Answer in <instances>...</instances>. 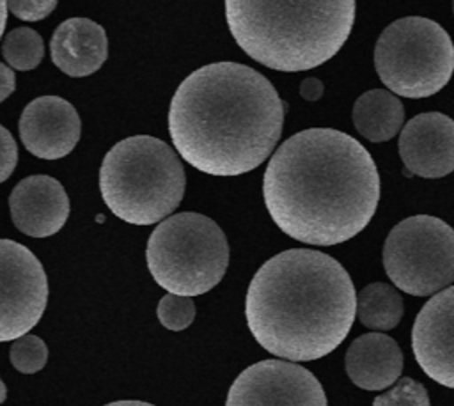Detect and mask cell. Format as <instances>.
<instances>
[{
  "instance_id": "cell-1",
  "label": "cell",
  "mask_w": 454,
  "mask_h": 406,
  "mask_svg": "<svg viewBox=\"0 0 454 406\" xmlns=\"http://www.w3.org/2000/svg\"><path fill=\"white\" fill-rule=\"evenodd\" d=\"M266 209L289 238L330 246L362 232L380 200L367 149L344 131L303 129L273 152L262 177Z\"/></svg>"
},
{
  "instance_id": "cell-2",
  "label": "cell",
  "mask_w": 454,
  "mask_h": 406,
  "mask_svg": "<svg viewBox=\"0 0 454 406\" xmlns=\"http://www.w3.org/2000/svg\"><path fill=\"white\" fill-rule=\"evenodd\" d=\"M286 105L259 71L215 62L188 74L174 92L168 133L193 168L239 176L257 168L275 149Z\"/></svg>"
},
{
  "instance_id": "cell-3",
  "label": "cell",
  "mask_w": 454,
  "mask_h": 406,
  "mask_svg": "<svg viewBox=\"0 0 454 406\" xmlns=\"http://www.w3.org/2000/svg\"><path fill=\"white\" fill-rule=\"evenodd\" d=\"M356 314L355 285L339 261L310 248L268 259L254 275L245 317L254 339L291 362L326 356L348 337Z\"/></svg>"
},
{
  "instance_id": "cell-4",
  "label": "cell",
  "mask_w": 454,
  "mask_h": 406,
  "mask_svg": "<svg viewBox=\"0 0 454 406\" xmlns=\"http://www.w3.org/2000/svg\"><path fill=\"white\" fill-rule=\"evenodd\" d=\"M356 4L225 2V18L238 46L277 71H307L330 60L346 43Z\"/></svg>"
},
{
  "instance_id": "cell-5",
  "label": "cell",
  "mask_w": 454,
  "mask_h": 406,
  "mask_svg": "<svg viewBox=\"0 0 454 406\" xmlns=\"http://www.w3.org/2000/svg\"><path fill=\"white\" fill-rule=\"evenodd\" d=\"M184 168L160 138L135 135L103 158L99 190L106 207L133 225H153L170 215L184 195Z\"/></svg>"
},
{
  "instance_id": "cell-6",
  "label": "cell",
  "mask_w": 454,
  "mask_h": 406,
  "mask_svg": "<svg viewBox=\"0 0 454 406\" xmlns=\"http://www.w3.org/2000/svg\"><path fill=\"white\" fill-rule=\"evenodd\" d=\"M145 261L154 282L168 294L199 296L223 278L229 243L211 218L200 213H177L153 230Z\"/></svg>"
},
{
  "instance_id": "cell-7",
  "label": "cell",
  "mask_w": 454,
  "mask_h": 406,
  "mask_svg": "<svg viewBox=\"0 0 454 406\" xmlns=\"http://www.w3.org/2000/svg\"><path fill=\"white\" fill-rule=\"evenodd\" d=\"M374 67L392 94L427 98L443 89L454 73V43L433 20L401 18L380 34Z\"/></svg>"
},
{
  "instance_id": "cell-8",
  "label": "cell",
  "mask_w": 454,
  "mask_h": 406,
  "mask_svg": "<svg viewBox=\"0 0 454 406\" xmlns=\"http://www.w3.org/2000/svg\"><path fill=\"white\" fill-rule=\"evenodd\" d=\"M381 257L397 289L436 294L454 282V229L429 215L404 218L388 232Z\"/></svg>"
},
{
  "instance_id": "cell-9",
  "label": "cell",
  "mask_w": 454,
  "mask_h": 406,
  "mask_svg": "<svg viewBox=\"0 0 454 406\" xmlns=\"http://www.w3.org/2000/svg\"><path fill=\"white\" fill-rule=\"evenodd\" d=\"M46 301L41 261L25 245L0 238V342L27 335L43 317Z\"/></svg>"
},
{
  "instance_id": "cell-10",
  "label": "cell",
  "mask_w": 454,
  "mask_h": 406,
  "mask_svg": "<svg viewBox=\"0 0 454 406\" xmlns=\"http://www.w3.org/2000/svg\"><path fill=\"white\" fill-rule=\"evenodd\" d=\"M225 406H328L317 378L284 360H261L231 385Z\"/></svg>"
},
{
  "instance_id": "cell-11",
  "label": "cell",
  "mask_w": 454,
  "mask_h": 406,
  "mask_svg": "<svg viewBox=\"0 0 454 406\" xmlns=\"http://www.w3.org/2000/svg\"><path fill=\"white\" fill-rule=\"evenodd\" d=\"M411 349L426 376L454 388V285L420 308L411 328Z\"/></svg>"
},
{
  "instance_id": "cell-12",
  "label": "cell",
  "mask_w": 454,
  "mask_h": 406,
  "mask_svg": "<svg viewBox=\"0 0 454 406\" xmlns=\"http://www.w3.org/2000/svg\"><path fill=\"white\" fill-rule=\"evenodd\" d=\"M18 129L30 154L41 160H59L78 144L82 121L74 106L64 98L41 96L25 106Z\"/></svg>"
},
{
  "instance_id": "cell-13",
  "label": "cell",
  "mask_w": 454,
  "mask_h": 406,
  "mask_svg": "<svg viewBox=\"0 0 454 406\" xmlns=\"http://www.w3.org/2000/svg\"><path fill=\"white\" fill-rule=\"evenodd\" d=\"M404 167L420 177L436 179L454 170V121L440 112L410 119L399 137Z\"/></svg>"
},
{
  "instance_id": "cell-14",
  "label": "cell",
  "mask_w": 454,
  "mask_h": 406,
  "mask_svg": "<svg viewBox=\"0 0 454 406\" xmlns=\"http://www.w3.org/2000/svg\"><path fill=\"white\" fill-rule=\"evenodd\" d=\"M9 209L18 230L32 238H48L64 227L69 197L55 177L28 176L12 188Z\"/></svg>"
},
{
  "instance_id": "cell-15",
  "label": "cell",
  "mask_w": 454,
  "mask_h": 406,
  "mask_svg": "<svg viewBox=\"0 0 454 406\" xmlns=\"http://www.w3.org/2000/svg\"><path fill=\"white\" fill-rule=\"evenodd\" d=\"M50 53L53 64L67 76H89L108 57L105 28L87 18H69L55 28L50 41Z\"/></svg>"
},
{
  "instance_id": "cell-16",
  "label": "cell",
  "mask_w": 454,
  "mask_h": 406,
  "mask_svg": "<svg viewBox=\"0 0 454 406\" xmlns=\"http://www.w3.org/2000/svg\"><path fill=\"white\" fill-rule=\"evenodd\" d=\"M403 371V351L385 333H364L346 351V372L364 390H383L397 383Z\"/></svg>"
},
{
  "instance_id": "cell-17",
  "label": "cell",
  "mask_w": 454,
  "mask_h": 406,
  "mask_svg": "<svg viewBox=\"0 0 454 406\" xmlns=\"http://www.w3.org/2000/svg\"><path fill=\"white\" fill-rule=\"evenodd\" d=\"M353 124L371 142H387L397 135L404 122L401 99L385 89L364 92L353 105Z\"/></svg>"
},
{
  "instance_id": "cell-18",
  "label": "cell",
  "mask_w": 454,
  "mask_h": 406,
  "mask_svg": "<svg viewBox=\"0 0 454 406\" xmlns=\"http://www.w3.org/2000/svg\"><path fill=\"white\" fill-rule=\"evenodd\" d=\"M403 314L401 294L385 282H372L356 294V316L371 330H392L399 324Z\"/></svg>"
},
{
  "instance_id": "cell-19",
  "label": "cell",
  "mask_w": 454,
  "mask_h": 406,
  "mask_svg": "<svg viewBox=\"0 0 454 406\" xmlns=\"http://www.w3.org/2000/svg\"><path fill=\"white\" fill-rule=\"evenodd\" d=\"M2 55L12 69L30 71L35 69L44 55L43 37L28 27H18L2 41Z\"/></svg>"
},
{
  "instance_id": "cell-20",
  "label": "cell",
  "mask_w": 454,
  "mask_h": 406,
  "mask_svg": "<svg viewBox=\"0 0 454 406\" xmlns=\"http://www.w3.org/2000/svg\"><path fill=\"white\" fill-rule=\"evenodd\" d=\"M48 347L37 335H23L11 346V363L23 374H34L46 365Z\"/></svg>"
},
{
  "instance_id": "cell-21",
  "label": "cell",
  "mask_w": 454,
  "mask_h": 406,
  "mask_svg": "<svg viewBox=\"0 0 454 406\" xmlns=\"http://www.w3.org/2000/svg\"><path fill=\"white\" fill-rule=\"evenodd\" d=\"M372 406H431V402L422 383L411 378H401L390 390L378 395Z\"/></svg>"
},
{
  "instance_id": "cell-22",
  "label": "cell",
  "mask_w": 454,
  "mask_h": 406,
  "mask_svg": "<svg viewBox=\"0 0 454 406\" xmlns=\"http://www.w3.org/2000/svg\"><path fill=\"white\" fill-rule=\"evenodd\" d=\"M156 314H158L160 323L165 328H168L172 332H179L192 324V321L195 317V305H193L192 298L177 296V294H165L158 303Z\"/></svg>"
},
{
  "instance_id": "cell-23",
  "label": "cell",
  "mask_w": 454,
  "mask_h": 406,
  "mask_svg": "<svg viewBox=\"0 0 454 406\" xmlns=\"http://www.w3.org/2000/svg\"><path fill=\"white\" fill-rule=\"evenodd\" d=\"M57 7L55 0H11L7 9L23 21L44 20Z\"/></svg>"
},
{
  "instance_id": "cell-24",
  "label": "cell",
  "mask_w": 454,
  "mask_h": 406,
  "mask_svg": "<svg viewBox=\"0 0 454 406\" xmlns=\"http://www.w3.org/2000/svg\"><path fill=\"white\" fill-rule=\"evenodd\" d=\"M18 145L11 131L0 124V183H4L16 168Z\"/></svg>"
},
{
  "instance_id": "cell-25",
  "label": "cell",
  "mask_w": 454,
  "mask_h": 406,
  "mask_svg": "<svg viewBox=\"0 0 454 406\" xmlns=\"http://www.w3.org/2000/svg\"><path fill=\"white\" fill-rule=\"evenodd\" d=\"M16 89V76L11 67L0 62V103L5 101Z\"/></svg>"
},
{
  "instance_id": "cell-26",
  "label": "cell",
  "mask_w": 454,
  "mask_h": 406,
  "mask_svg": "<svg viewBox=\"0 0 454 406\" xmlns=\"http://www.w3.org/2000/svg\"><path fill=\"white\" fill-rule=\"evenodd\" d=\"M323 90L325 87L317 78H305L300 85V94L307 101H317L323 96Z\"/></svg>"
},
{
  "instance_id": "cell-27",
  "label": "cell",
  "mask_w": 454,
  "mask_h": 406,
  "mask_svg": "<svg viewBox=\"0 0 454 406\" xmlns=\"http://www.w3.org/2000/svg\"><path fill=\"white\" fill-rule=\"evenodd\" d=\"M5 23H7V2L0 0V39H2V34L5 28Z\"/></svg>"
},
{
  "instance_id": "cell-28",
  "label": "cell",
  "mask_w": 454,
  "mask_h": 406,
  "mask_svg": "<svg viewBox=\"0 0 454 406\" xmlns=\"http://www.w3.org/2000/svg\"><path fill=\"white\" fill-rule=\"evenodd\" d=\"M105 406H154V404H149L144 401H115V402H110Z\"/></svg>"
},
{
  "instance_id": "cell-29",
  "label": "cell",
  "mask_w": 454,
  "mask_h": 406,
  "mask_svg": "<svg viewBox=\"0 0 454 406\" xmlns=\"http://www.w3.org/2000/svg\"><path fill=\"white\" fill-rule=\"evenodd\" d=\"M5 397H7V388H5V385H4V381L0 378V404L5 401Z\"/></svg>"
},
{
  "instance_id": "cell-30",
  "label": "cell",
  "mask_w": 454,
  "mask_h": 406,
  "mask_svg": "<svg viewBox=\"0 0 454 406\" xmlns=\"http://www.w3.org/2000/svg\"><path fill=\"white\" fill-rule=\"evenodd\" d=\"M452 11H454V4H452Z\"/></svg>"
}]
</instances>
